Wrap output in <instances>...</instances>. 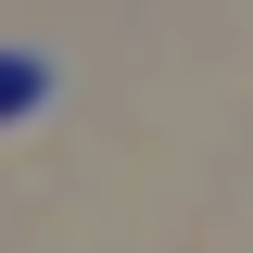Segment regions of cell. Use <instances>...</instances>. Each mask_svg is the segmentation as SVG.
<instances>
[{"label":"cell","mask_w":253,"mask_h":253,"mask_svg":"<svg viewBox=\"0 0 253 253\" xmlns=\"http://www.w3.org/2000/svg\"><path fill=\"white\" fill-rule=\"evenodd\" d=\"M38 101H51V63L38 51H0V126H26Z\"/></svg>","instance_id":"6da1fadb"}]
</instances>
